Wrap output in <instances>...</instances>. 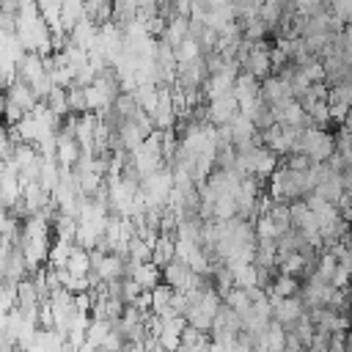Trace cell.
Here are the masks:
<instances>
[{
  "mask_svg": "<svg viewBox=\"0 0 352 352\" xmlns=\"http://www.w3.org/2000/svg\"><path fill=\"white\" fill-rule=\"evenodd\" d=\"M245 66H248V75H253V77H262V75H267L270 72V66H273V58L262 50V47H256V50H251L248 53V58H245Z\"/></svg>",
  "mask_w": 352,
  "mask_h": 352,
  "instance_id": "1",
  "label": "cell"
},
{
  "mask_svg": "<svg viewBox=\"0 0 352 352\" xmlns=\"http://www.w3.org/2000/svg\"><path fill=\"white\" fill-rule=\"evenodd\" d=\"M294 292H297L294 275H281V278L273 284V294H275V297H294Z\"/></svg>",
  "mask_w": 352,
  "mask_h": 352,
  "instance_id": "2",
  "label": "cell"
}]
</instances>
